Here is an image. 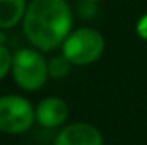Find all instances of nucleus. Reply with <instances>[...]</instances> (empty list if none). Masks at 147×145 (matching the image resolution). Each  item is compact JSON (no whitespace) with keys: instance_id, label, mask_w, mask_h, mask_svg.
Returning <instances> with one entry per match:
<instances>
[{"instance_id":"nucleus-1","label":"nucleus","mask_w":147,"mask_h":145,"mask_svg":"<svg viewBox=\"0 0 147 145\" xmlns=\"http://www.w3.org/2000/svg\"><path fill=\"white\" fill-rule=\"evenodd\" d=\"M22 33L39 51L60 48L72 31L74 14L67 0H33L26 7Z\"/></svg>"},{"instance_id":"nucleus-2","label":"nucleus","mask_w":147,"mask_h":145,"mask_svg":"<svg viewBox=\"0 0 147 145\" xmlns=\"http://www.w3.org/2000/svg\"><path fill=\"white\" fill-rule=\"evenodd\" d=\"M62 55L72 65H91L105 53V38L94 28L72 29L62 43Z\"/></svg>"},{"instance_id":"nucleus-3","label":"nucleus","mask_w":147,"mask_h":145,"mask_svg":"<svg viewBox=\"0 0 147 145\" xmlns=\"http://www.w3.org/2000/svg\"><path fill=\"white\" fill-rule=\"evenodd\" d=\"M12 77L24 91H38L48 80V62L36 48H22L14 53Z\"/></svg>"},{"instance_id":"nucleus-4","label":"nucleus","mask_w":147,"mask_h":145,"mask_svg":"<svg viewBox=\"0 0 147 145\" xmlns=\"http://www.w3.org/2000/svg\"><path fill=\"white\" fill-rule=\"evenodd\" d=\"M36 119L33 104L16 94H7L0 97V132L19 135L28 132Z\"/></svg>"},{"instance_id":"nucleus-5","label":"nucleus","mask_w":147,"mask_h":145,"mask_svg":"<svg viewBox=\"0 0 147 145\" xmlns=\"http://www.w3.org/2000/svg\"><path fill=\"white\" fill-rule=\"evenodd\" d=\"M53 145H103V135L89 123H74L57 135Z\"/></svg>"},{"instance_id":"nucleus-6","label":"nucleus","mask_w":147,"mask_h":145,"mask_svg":"<svg viewBox=\"0 0 147 145\" xmlns=\"http://www.w3.org/2000/svg\"><path fill=\"white\" fill-rule=\"evenodd\" d=\"M36 121L45 128L62 126L69 118V104L60 97H45L36 108Z\"/></svg>"},{"instance_id":"nucleus-7","label":"nucleus","mask_w":147,"mask_h":145,"mask_svg":"<svg viewBox=\"0 0 147 145\" xmlns=\"http://www.w3.org/2000/svg\"><path fill=\"white\" fill-rule=\"evenodd\" d=\"M26 7V0H0V31L12 29L21 24Z\"/></svg>"},{"instance_id":"nucleus-8","label":"nucleus","mask_w":147,"mask_h":145,"mask_svg":"<svg viewBox=\"0 0 147 145\" xmlns=\"http://www.w3.org/2000/svg\"><path fill=\"white\" fill-rule=\"evenodd\" d=\"M70 65L72 63L63 55L53 56L51 60H48V75L53 77V79H63L70 72Z\"/></svg>"},{"instance_id":"nucleus-9","label":"nucleus","mask_w":147,"mask_h":145,"mask_svg":"<svg viewBox=\"0 0 147 145\" xmlns=\"http://www.w3.org/2000/svg\"><path fill=\"white\" fill-rule=\"evenodd\" d=\"M12 58L14 55L10 53V50L3 43H0V80L12 70Z\"/></svg>"},{"instance_id":"nucleus-10","label":"nucleus","mask_w":147,"mask_h":145,"mask_svg":"<svg viewBox=\"0 0 147 145\" xmlns=\"http://www.w3.org/2000/svg\"><path fill=\"white\" fill-rule=\"evenodd\" d=\"M135 31H137V34L142 38L144 41H147V14H144V15L137 21Z\"/></svg>"},{"instance_id":"nucleus-11","label":"nucleus","mask_w":147,"mask_h":145,"mask_svg":"<svg viewBox=\"0 0 147 145\" xmlns=\"http://www.w3.org/2000/svg\"><path fill=\"white\" fill-rule=\"evenodd\" d=\"M84 2H92V3H98V2H103V0H84Z\"/></svg>"}]
</instances>
